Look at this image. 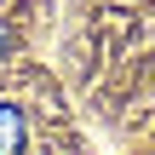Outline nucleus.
I'll list each match as a JSON object with an SVG mask.
<instances>
[{"label": "nucleus", "instance_id": "obj_1", "mask_svg": "<svg viewBox=\"0 0 155 155\" xmlns=\"http://www.w3.org/2000/svg\"><path fill=\"white\" fill-rule=\"evenodd\" d=\"M29 144V121H23V109L17 104H0V155L23 150Z\"/></svg>", "mask_w": 155, "mask_h": 155}, {"label": "nucleus", "instance_id": "obj_2", "mask_svg": "<svg viewBox=\"0 0 155 155\" xmlns=\"http://www.w3.org/2000/svg\"><path fill=\"white\" fill-rule=\"evenodd\" d=\"M6 52H12V35H6V23H0V58H6Z\"/></svg>", "mask_w": 155, "mask_h": 155}]
</instances>
